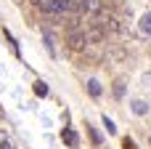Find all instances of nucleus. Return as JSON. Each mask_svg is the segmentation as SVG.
<instances>
[{
    "label": "nucleus",
    "mask_w": 151,
    "mask_h": 149,
    "mask_svg": "<svg viewBox=\"0 0 151 149\" xmlns=\"http://www.w3.org/2000/svg\"><path fill=\"white\" fill-rule=\"evenodd\" d=\"M85 43H88L85 32H80V29H69V35H66V45H69L72 51H82Z\"/></svg>",
    "instance_id": "nucleus-3"
},
{
    "label": "nucleus",
    "mask_w": 151,
    "mask_h": 149,
    "mask_svg": "<svg viewBox=\"0 0 151 149\" xmlns=\"http://www.w3.org/2000/svg\"><path fill=\"white\" fill-rule=\"evenodd\" d=\"M42 40H45L48 53H50V56H56V48H53V37H50V32H45V35H42Z\"/></svg>",
    "instance_id": "nucleus-7"
},
{
    "label": "nucleus",
    "mask_w": 151,
    "mask_h": 149,
    "mask_svg": "<svg viewBox=\"0 0 151 149\" xmlns=\"http://www.w3.org/2000/svg\"><path fill=\"white\" fill-rule=\"evenodd\" d=\"M104 125H106V131H109V133H117V128H114V123H111L109 117H104Z\"/></svg>",
    "instance_id": "nucleus-13"
},
{
    "label": "nucleus",
    "mask_w": 151,
    "mask_h": 149,
    "mask_svg": "<svg viewBox=\"0 0 151 149\" xmlns=\"http://www.w3.org/2000/svg\"><path fill=\"white\" fill-rule=\"evenodd\" d=\"M130 107H133V112H135V115H146V112H149V104H146V101H141V99L130 101Z\"/></svg>",
    "instance_id": "nucleus-5"
},
{
    "label": "nucleus",
    "mask_w": 151,
    "mask_h": 149,
    "mask_svg": "<svg viewBox=\"0 0 151 149\" xmlns=\"http://www.w3.org/2000/svg\"><path fill=\"white\" fill-rule=\"evenodd\" d=\"M29 3H32V5H42L45 0H29Z\"/></svg>",
    "instance_id": "nucleus-14"
},
{
    "label": "nucleus",
    "mask_w": 151,
    "mask_h": 149,
    "mask_svg": "<svg viewBox=\"0 0 151 149\" xmlns=\"http://www.w3.org/2000/svg\"><path fill=\"white\" fill-rule=\"evenodd\" d=\"M114 96H117V99H122V96H125V85H122V83H117V88H114Z\"/></svg>",
    "instance_id": "nucleus-12"
},
{
    "label": "nucleus",
    "mask_w": 151,
    "mask_h": 149,
    "mask_svg": "<svg viewBox=\"0 0 151 149\" xmlns=\"http://www.w3.org/2000/svg\"><path fill=\"white\" fill-rule=\"evenodd\" d=\"M42 8L50 16H61V13H74V0H45Z\"/></svg>",
    "instance_id": "nucleus-1"
},
{
    "label": "nucleus",
    "mask_w": 151,
    "mask_h": 149,
    "mask_svg": "<svg viewBox=\"0 0 151 149\" xmlns=\"http://www.w3.org/2000/svg\"><path fill=\"white\" fill-rule=\"evenodd\" d=\"M141 29H143L146 35H149V32H151V13H146V16L141 19Z\"/></svg>",
    "instance_id": "nucleus-9"
},
{
    "label": "nucleus",
    "mask_w": 151,
    "mask_h": 149,
    "mask_svg": "<svg viewBox=\"0 0 151 149\" xmlns=\"http://www.w3.org/2000/svg\"><path fill=\"white\" fill-rule=\"evenodd\" d=\"M88 131H90V136H93V141H96V144H101V133H98V131H96L93 125H88Z\"/></svg>",
    "instance_id": "nucleus-11"
},
{
    "label": "nucleus",
    "mask_w": 151,
    "mask_h": 149,
    "mask_svg": "<svg viewBox=\"0 0 151 149\" xmlns=\"http://www.w3.org/2000/svg\"><path fill=\"white\" fill-rule=\"evenodd\" d=\"M35 93H37V96H48V85H45L42 80H37V83H35Z\"/></svg>",
    "instance_id": "nucleus-8"
},
{
    "label": "nucleus",
    "mask_w": 151,
    "mask_h": 149,
    "mask_svg": "<svg viewBox=\"0 0 151 149\" xmlns=\"http://www.w3.org/2000/svg\"><path fill=\"white\" fill-rule=\"evenodd\" d=\"M133 149H135V147H133Z\"/></svg>",
    "instance_id": "nucleus-15"
},
{
    "label": "nucleus",
    "mask_w": 151,
    "mask_h": 149,
    "mask_svg": "<svg viewBox=\"0 0 151 149\" xmlns=\"http://www.w3.org/2000/svg\"><path fill=\"white\" fill-rule=\"evenodd\" d=\"M88 91H90V96H101V83L98 80H88Z\"/></svg>",
    "instance_id": "nucleus-6"
},
{
    "label": "nucleus",
    "mask_w": 151,
    "mask_h": 149,
    "mask_svg": "<svg viewBox=\"0 0 151 149\" xmlns=\"http://www.w3.org/2000/svg\"><path fill=\"white\" fill-rule=\"evenodd\" d=\"M74 13H101V0H74Z\"/></svg>",
    "instance_id": "nucleus-2"
},
{
    "label": "nucleus",
    "mask_w": 151,
    "mask_h": 149,
    "mask_svg": "<svg viewBox=\"0 0 151 149\" xmlns=\"http://www.w3.org/2000/svg\"><path fill=\"white\" fill-rule=\"evenodd\" d=\"M61 139L69 144V147H80V139H77V133L72 131V128H64V133H61Z\"/></svg>",
    "instance_id": "nucleus-4"
},
{
    "label": "nucleus",
    "mask_w": 151,
    "mask_h": 149,
    "mask_svg": "<svg viewBox=\"0 0 151 149\" xmlns=\"http://www.w3.org/2000/svg\"><path fill=\"white\" fill-rule=\"evenodd\" d=\"M0 149H16V147H13V144H11V141H8V139L0 133Z\"/></svg>",
    "instance_id": "nucleus-10"
}]
</instances>
